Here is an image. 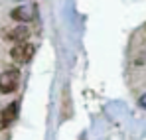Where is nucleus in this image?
<instances>
[{
  "mask_svg": "<svg viewBox=\"0 0 146 140\" xmlns=\"http://www.w3.org/2000/svg\"><path fill=\"white\" fill-rule=\"evenodd\" d=\"M20 83V71L18 69H6L0 73V95H10L18 89Z\"/></svg>",
  "mask_w": 146,
  "mask_h": 140,
  "instance_id": "nucleus-1",
  "label": "nucleus"
},
{
  "mask_svg": "<svg viewBox=\"0 0 146 140\" xmlns=\"http://www.w3.org/2000/svg\"><path fill=\"white\" fill-rule=\"evenodd\" d=\"M34 51H36V47L32 46V44L20 42V44H16V46L10 49V57H12L18 65H24V63H28V61L34 57Z\"/></svg>",
  "mask_w": 146,
  "mask_h": 140,
  "instance_id": "nucleus-2",
  "label": "nucleus"
},
{
  "mask_svg": "<svg viewBox=\"0 0 146 140\" xmlns=\"http://www.w3.org/2000/svg\"><path fill=\"white\" fill-rule=\"evenodd\" d=\"M36 14H38L36 4H22V6H18L10 12L12 20H16V22H32L36 18Z\"/></svg>",
  "mask_w": 146,
  "mask_h": 140,
  "instance_id": "nucleus-3",
  "label": "nucleus"
},
{
  "mask_svg": "<svg viewBox=\"0 0 146 140\" xmlns=\"http://www.w3.org/2000/svg\"><path fill=\"white\" fill-rule=\"evenodd\" d=\"M18 118V103H10L4 111H0V130H6L14 124V120Z\"/></svg>",
  "mask_w": 146,
  "mask_h": 140,
  "instance_id": "nucleus-4",
  "label": "nucleus"
},
{
  "mask_svg": "<svg viewBox=\"0 0 146 140\" xmlns=\"http://www.w3.org/2000/svg\"><path fill=\"white\" fill-rule=\"evenodd\" d=\"M4 38H6L8 42H14V44H20V42H26V40L30 38V28H28V26H16V28L8 30Z\"/></svg>",
  "mask_w": 146,
  "mask_h": 140,
  "instance_id": "nucleus-5",
  "label": "nucleus"
},
{
  "mask_svg": "<svg viewBox=\"0 0 146 140\" xmlns=\"http://www.w3.org/2000/svg\"><path fill=\"white\" fill-rule=\"evenodd\" d=\"M138 103H140V107H142V109H146V93L140 97V101H138Z\"/></svg>",
  "mask_w": 146,
  "mask_h": 140,
  "instance_id": "nucleus-6",
  "label": "nucleus"
}]
</instances>
